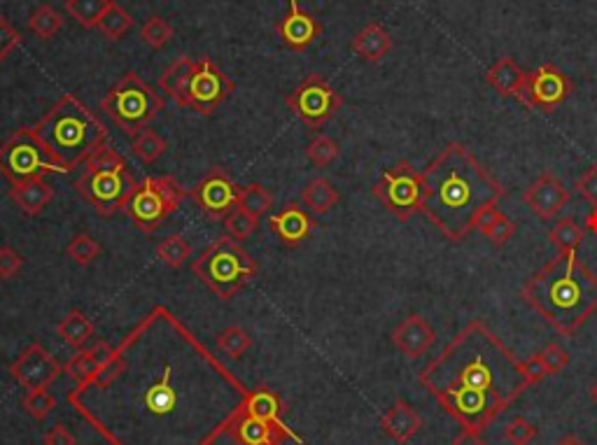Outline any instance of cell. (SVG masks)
I'll use <instances>...</instances> for the list:
<instances>
[{
    "label": "cell",
    "instance_id": "cell-25",
    "mask_svg": "<svg viewBox=\"0 0 597 445\" xmlns=\"http://www.w3.org/2000/svg\"><path fill=\"white\" fill-rule=\"evenodd\" d=\"M112 355H115V350L110 348L108 343L98 341L96 345H91L89 350L79 352V355H75L73 359L68 361L66 374L78 383L79 390H85V387L91 383V378L96 375L98 368H101Z\"/></svg>",
    "mask_w": 597,
    "mask_h": 445
},
{
    "label": "cell",
    "instance_id": "cell-11",
    "mask_svg": "<svg viewBox=\"0 0 597 445\" xmlns=\"http://www.w3.org/2000/svg\"><path fill=\"white\" fill-rule=\"evenodd\" d=\"M285 105L306 127L320 128L322 124H327L341 110L344 96L322 75H308L302 85L285 96Z\"/></svg>",
    "mask_w": 597,
    "mask_h": 445
},
{
    "label": "cell",
    "instance_id": "cell-39",
    "mask_svg": "<svg viewBox=\"0 0 597 445\" xmlns=\"http://www.w3.org/2000/svg\"><path fill=\"white\" fill-rule=\"evenodd\" d=\"M338 154H341V147H338L336 140L329 138V136H315L313 143L308 144L306 150L308 161L315 163L318 169H327L329 163L336 161Z\"/></svg>",
    "mask_w": 597,
    "mask_h": 445
},
{
    "label": "cell",
    "instance_id": "cell-44",
    "mask_svg": "<svg viewBox=\"0 0 597 445\" xmlns=\"http://www.w3.org/2000/svg\"><path fill=\"white\" fill-rule=\"evenodd\" d=\"M66 254L73 259V261H78L79 266H87V264H91L98 254H101V245H98L91 235L79 234V235H75L73 241L68 243Z\"/></svg>",
    "mask_w": 597,
    "mask_h": 445
},
{
    "label": "cell",
    "instance_id": "cell-34",
    "mask_svg": "<svg viewBox=\"0 0 597 445\" xmlns=\"http://www.w3.org/2000/svg\"><path fill=\"white\" fill-rule=\"evenodd\" d=\"M133 154L143 163H154L163 152L169 150V143L159 136L157 131H140L138 136H133L131 140Z\"/></svg>",
    "mask_w": 597,
    "mask_h": 445
},
{
    "label": "cell",
    "instance_id": "cell-7",
    "mask_svg": "<svg viewBox=\"0 0 597 445\" xmlns=\"http://www.w3.org/2000/svg\"><path fill=\"white\" fill-rule=\"evenodd\" d=\"M101 110L121 131L129 136H138L140 131H145L152 119H157L163 110V98L140 78L138 72L129 70L103 96Z\"/></svg>",
    "mask_w": 597,
    "mask_h": 445
},
{
    "label": "cell",
    "instance_id": "cell-50",
    "mask_svg": "<svg viewBox=\"0 0 597 445\" xmlns=\"http://www.w3.org/2000/svg\"><path fill=\"white\" fill-rule=\"evenodd\" d=\"M520 368H523V375L525 380H527V385H537V383H542V380L549 375V371L543 367L542 355L527 357L525 361H520Z\"/></svg>",
    "mask_w": 597,
    "mask_h": 445
},
{
    "label": "cell",
    "instance_id": "cell-14",
    "mask_svg": "<svg viewBox=\"0 0 597 445\" xmlns=\"http://www.w3.org/2000/svg\"><path fill=\"white\" fill-rule=\"evenodd\" d=\"M189 199L199 205L211 219H224L238 208L241 187L222 169H212L203 180L189 192Z\"/></svg>",
    "mask_w": 597,
    "mask_h": 445
},
{
    "label": "cell",
    "instance_id": "cell-18",
    "mask_svg": "<svg viewBox=\"0 0 597 445\" xmlns=\"http://www.w3.org/2000/svg\"><path fill=\"white\" fill-rule=\"evenodd\" d=\"M276 30L285 47L292 52H303L322 36V24L313 14L303 12L299 0H287V14L276 21Z\"/></svg>",
    "mask_w": 597,
    "mask_h": 445
},
{
    "label": "cell",
    "instance_id": "cell-53",
    "mask_svg": "<svg viewBox=\"0 0 597 445\" xmlns=\"http://www.w3.org/2000/svg\"><path fill=\"white\" fill-rule=\"evenodd\" d=\"M585 231H593V234H597V208H593V212L588 215V219H585Z\"/></svg>",
    "mask_w": 597,
    "mask_h": 445
},
{
    "label": "cell",
    "instance_id": "cell-9",
    "mask_svg": "<svg viewBox=\"0 0 597 445\" xmlns=\"http://www.w3.org/2000/svg\"><path fill=\"white\" fill-rule=\"evenodd\" d=\"M371 196L399 219H410L423 212V173L413 169L410 161H397L380 175V180L371 187Z\"/></svg>",
    "mask_w": 597,
    "mask_h": 445
},
{
    "label": "cell",
    "instance_id": "cell-45",
    "mask_svg": "<svg viewBox=\"0 0 597 445\" xmlns=\"http://www.w3.org/2000/svg\"><path fill=\"white\" fill-rule=\"evenodd\" d=\"M537 433H539V429L535 427L532 422H527L525 417H513L507 427H504L502 439L509 441L511 445H527L530 441L537 439Z\"/></svg>",
    "mask_w": 597,
    "mask_h": 445
},
{
    "label": "cell",
    "instance_id": "cell-52",
    "mask_svg": "<svg viewBox=\"0 0 597 445\" xmlns=\"http://www.w3.org/2000/svg\"><path fill=\"white\" fill-rule=\"evenodd\" d=\"M451 445H488V441L483 439L481 432H474V429H462V432L451 441Z\"/></svg>",
    "mask_w": 597,
    "mask_h": 445
},
{
    "label": "cell",
    "instance_id": "cell-26",
    "mask_svg": "<svg viewBox=\"0 0 597 445\" xmlns=\"http://www.w3.org/2000/svg\"><path fill=\"white\" fill-rule=\"evenodd\" d=\"M170 375H173V364L166 361V367H163L162 378L145 391V397H143V403H145V408L154 416H169L173 413L175 406H178V391L175 387L170 385Z\"/></svg>",
    "mask_w": 597,
    "mask_h": 445
},
{
    "label": "cell",
    "instance_id": "cell-3",
    "mask_svg": "<svg viewBox=\"0 0 597 445\" xmlns=\"http://www.w3.org/2000/svg\"><path fill=\"white\" fill-rule=\"evenodd\" d=\"M523 299L560 336H574L597 313V273L576 252H558L525 280Z\"/></svg>",
    "mask_w": 597,
    "mask_h": 445
},
{
    "label": "cell",
    "instance_id": "cell-21",
    "mask_svg": "<svg viewBox=\"0 0 597 445\" xmlns=\"http://www.w3.org/2000/svg\"><path fill=\"white\" fill-rule=\"evenodd\" d=\"M380 427L383 432L390 436L393 441H397L399 445H406L418 432L423 427V417L418 413L410 403H406L404 399H397V401L387 408V413L380 417Z\"/></svg>",
    "mask_w": 597,
    "mask_h": 445
},
{
    "label": "cell",
    "instance_id": "cell-43",
    "mask_svg": "<svg viewBox=\"0 0 597 445\" xmlns=\"http://www.w3.org/2000/svg\"><path fill=\"white\" fill-rule=\"evenodd\" d=\"M21 406H24V410L33 420H45L56 408V397L52 391H47V387L45 390H30L24 397V401H21Z\"/></svg>",
    "mask_w": 597,
    "mask_h": 445
},
{
    "label": "cell",
    "instance_id": "cell-12",
    "mask_svg": "<svg viewBox=\"0 0 597 445\" xmlns=\"http://www.w3.org/2000/svg\"><path fill=\"white\" fill-rule=\"evenodd\" d=\"M231 91H234V82L224 75L222 68L215 66L211 59H201L196 61V68H194L182 96L178 98V105L194 110L203 117H211L227 101Z\"/></svg>",
    "mask_w": 597,
    "mask_h": 445
},
{
    "label": "cell",
    "instance_id": "cell-47",
    "mask_svg": "<svg viewBox=\"0 0 597 445\" xmlns=\"http://www.w3.org/2000/svg\"><path fill=\"white\" fill-rule=\"evenodd\" d=\"M574 189H576V194L584 196L593 208H597V163L595 166H588V169L576 177Z\"/></svg>",
    "mask_w": 597,
    "mask_h": 445
},
{
    "label": "cell",
    "instance_id": "cell-40",
    "mask_svg": "<svg viewBox=\"0 0 597 445\" xmlns=\"http://www.w3.org/2000/svg\"><path fill=\"white\" fill-rule=\"evenodd\" d=\"M241 208H245L248 212H253L254 217H261L264 212L271 210L273 205V196L266 192L261 185L253 182L248 187H241V201H238Z\"/></svg>",
    "mask_w": 597,
    "mask_h": 445
},
{
    "label": "cell",
    "instance_id": "cell-46",
    "mask_svg": "<svg viewBox=\"0 0 597 445\" xmlns=\"http://www.w3.org/2000/svg\"><path fill=\"white\" fill-rule=\"evenodd\" d=\"M539 355H542L543 367H546L549 375H560L569 364V352L560 343H549Z\"/></svg>",
    "mask_w": 597,
    "mask_h": 445
},
{
    "label": "cell",
    "instance_id": "cell-1",
    "mask_svg": "<svg viewBox=\"0 0 597 445\" xmlns=\"http://www.w3.org/2000/svg\"><path fill=\"white\" fill-rule=\"evenodd\" d=\"M420 385L465 429L481 432L527 390L520 361L481 319H471L420 371Z\"/></svg>",
    "mask_w": 597,
    "mask_h": 445
},
{
    "label": "cell",
    "instance_id": "cell-48",
    "mask_svg": "<svg viewBox=\"0 0 597 445\" xmlns=\"http://www.w3.org/2000/svg\"><path fill=\"white\" fill-rule=\"evenodd\" d=\"M21 45V36H19V30L14 29L10 21H7L3 14H0V63L7 59V56L12 54L14 49Z\"/></svg>",
    "mask_w": 597,
    "mask_h": 445
},
{
    "label": "cell",
    "instance_id": "cell-6",
    "mask_svg": "<svg viewBox=\"0 0 597 445\" xmlns=\"http://www.w3.org/2000/svg\"><path fill=\"white\" fill-rule=\"evenodd\" d=\"M192 271L212 294L231 299L243 284H248L257 276V261L231 235H222L211 247H205L192 264Z\"/></svg>",
    "mask_w": 597,
    "mask_h": 445
},
{
    "label": "cell",
    "instance_id": "cell-41",
    "mask_svg": "<svg viewBox=\"0 0 597 445\" xmlns=\"http://www.w3.org/2000/svg\"><path fill=\"white\" fill-rule=\"evenodd\" d=\"M140 36L152 49H163L173 40V26L163 17H150L140 29Z\"/></svg>",
    "mask_w": 597,
    "mask_h": 445
},
{
    "label": "cell",
    "instance_id": "cell-27",
    "mask_svg": "<svg viewBox=\"0 0 597 445\" xmlns=\"http://www.w3.org/2000/svg\"><path fill=\"white\" fill-rule=\"evenodd\" d=\"M338 199H341V194H338L336 187H334L329 180H325V177H315V180H311L302 192V203L306 205L313 215H327V212L332 210L334 205L338 203Z\"/></svg>",
    "mask_w": 597,
    "mask_h": 445
},
{
    "label": "cell",
    "instance_id": "cell-30",
    "mask_svg": "<svg viewBox=\"0 0 597 445\" xmlns=\"http://www.w3.org/2000/svg\"><path fill=\"white\" fill-rule=\"evenodd\" d=\"M194 68H196V61L189 59V56H180V59L173 61V63L163 70V75L159 78V87L178 103V98L182 96V91L187 87L189 78H192Z\"/></svg>",
    "mask_w": 597,
    "mask_h": 445
},
{
    "label": "cell",
    "instance_id": "cell-54",
    "mask_svg": "<svg viewBox=\"0 0 597 445\" xmlns=\"http://www.w3.org/2000/svg\"><path fill=\"white\" fill-rule=\"evenodd\" d=\"M558 445H584V443H581V441L576 439V436H565V439H562Z\"/></svg>",
    "mask_w": 597,
    "mask_h": 445
},
{
    "label": "cell",
    "instance_id": "cell-33",
    "mask_svg": "<svg viewBox=\"0 0 597 445\" xmlns=\"http://www.w3.org/2000/svg\"><path fill=\"white\" fill-rule=\"evenodd\" d=\"M112 0H66V12L85 29H98L103 12Z\"/></svg>",
    "mask_w": 597,
    "mask_h": 445
},
{
    "label": "cell",
    "instance_id": "cell-42",
    "mask_svg": "<svg viewBox=\"0 0 597 445\" xmlns=\"http://www.w3.org/2000/svg\"><path fill=\"white\" fill-rule=\"evenodd\" d=\"M127 371V357L121 355V350H115V355L110 357L105 364L96 371V375L91 378L89 385L98 387V390H108L117 378H121V374ZM87 385V387H89Z\"/></svg>",
    "mask_w": 597,
    "mask_h": 445
},
{
    "label": "cell",
    "instance_id": "cell-31",
    "mask_svg": "<svg viewBox=\"0 0 597 445\" xmlns=\"http://www.w3.org/2000/svg\"><path fill=\"white\" fill-rule=\"evenodd\" d=\"M478 231H481L493 245L502 247L507 245V243L513 238V234H516V222H513L511 217L504 215L500 208H495V210H490L488 215L483 217L481 224H478Z\"/></svg>",
    "mask_w": 597,
    "mask_h": 445
},
{
    "label": "cell",
    "instance_id": "cell-32",
    "mask_svg": "<svg viewBox=\"0 0 597 445\" xmlns=\"http://www.w3.org/2000/svg\"><path fill=\"white\" fill-rule=\"evenodd\" d=\"M133 29V17L124 10L121 5H117L115 0L110 3V7L103 12L101 21H98V30H101L103 36L108 37V40H120Z\"/></svg>",
    "mask_w": 597,
    "mask_h": 445
},
{
    "label": "cell",
    "instance_id": "cell-29",
    "mask_svg": "<svg viewBox=\"0 0 597 445\" xmlns=\"http://www.w3.org/2000/svg\"><path fill=\"white\" fill-rule=\"evenodd\" d=\"M585 238V227H581L574 217H560L551 227L549 241L558 252H576Z\"/></svg>",
    "mask_w": 597,
    "mask_h": 445
},
{
    "label": "cell",
    "instance_id": "cell-51",
    "mask_svg": "<svg viewBox=\"0 0 597 445\" xmlns=\"http://www.w3.org/2000/svg\"><path fill=\"white\" fill-rule=\"evenodd\" d=\"M43 443L45 445H78V439H75L68 427H63V424H54V427L45 433Z\"/></svg>",
    "mask_w": 597,
    "mask_h": 445
},
{
    "label": "cell",
    "instance_id": "cell-16",
    "mask_svg": "<svg viewBox=\"0 0 597 445\" xmlns=\"http://www.w3.org/2000/svg\"><path fill=\"white\" fill-rule=\"evenodd\" d=\"M10 374L26 390H45L63 374V367L40 343H30L17 361L10 367Z\"/></svg>",
    "mask_w": 597,
    "mask_h": 445
},
{
    "label": "cell",
    "instance_id": "cell-23",
    "mask_svg": "<svg viewBox=\"0 0 597 445\" xmlns=\"http://www.w3.org/2000/svg\"><path fill=\"white\" fill-rule=\"evenodd\" d=\"M7 194L19 205V210L36 217L52 203V199H54V187L45 177H33V180L12 185Z\"/></svg>",
    "mask_w": 597,
    "mask_h": 445
},
{
    "label": "cell",
    "instance_id": "cell-10",
    "mask_svg": "<svg viewBox=\"0 0 597 445\" xmlns=\"http://www.w3.org/2000/svg\"><path fill=\"white\" fill-rule=\"evenodd\" d=\"M49 173H59V169L49 161L33 128H19L0 144V175L10 185H19L33 177H47Z\"/></svg>",
    "mask_w": 597,
    "mask_h": 445
},
{
    "label": "cell",
    "instance_id": "cell-19",
    "mask_svg": "<svg viewBox=\"0 0 597 445\" xmlns=\"http://www.w3.org/2000/svg\"><path fill=\"white\" fill-rule=\"evenodd\" d=\"M390 338L402 355L409 359H418V357L427 355L429 348L435 345L436 331L423 315H409L399 322Z\"/></svg>",
    "mask_w": 597,
    "mask_h": 445
},
{
    "label": "cell",
    "instance_id": "cell-35",
    "mask_svg": "<svg viewBox=\"0 0 597 445\" xmlns=\"http://www.w3.org/2000/svg\"><path fill=\"white\" fill-rule=\"evenodd\" d=\"M63 26V17L56 12L52 5H40L36 12L29 17V29L36 33L40 40H52Z\"/></svg>",
    "mask_w": 597,
    "mask_h": 445
},
{
    "label": "cell",
    "instance_id": "cell-8",
    "mask_svg": "<svg viewBox=\"0 0 597 445\" xmlns=\"http://www.w3.org/2000/svg\"><path fill=\"white\" fill-rule=\"evenodd\" d=\"M187 196L189 194L185 192V187L170 175L147 177L129 201L127 212L136 229L143 234H154L178 212Z\"/></svg>",
    "mask_w": 597,
    "mask_h": 445
},
{
    "label": "cell",
    "instance_id": "cell-38",
    "mask_svg": "<svg viewBox=\"0 0 597 445\" xmlns=\"http://www.w3.org/2000/svg\"><path fill=\"white\" fill-rule=\"evenodd\" d=\"M218 348L227 357L238 359V357H243L253 348V338H250V334L243 326H227L218 336Z\"/></svg>",
    "mask_w": 597,
    "mask_h": 445
},
{
    "label": "cell",
    "instance_id": "cell-17",
    "mask_svg": "<svg viewBox=\"0 0 597 445\" xmlns=\"http://www.w3.org/2000/svg\"><path fill=\"white\" fill-rule=\"evenodd\" d=\"M572 194L565 187V182L560 177H555L553 173H542L537 180L532 182L530 187L523 192L525 205L530 208L539 219H553L558 212L569 205Z\"/></svg>",
    "mask_w": 597,
    "mask_h": 445
},
{
    "label": "cell",
    "instance_id": "cell-13",
    "mask_svg": "<svg viewBox=\"0 0 597 445\" xmlns=\"http://www.w3.org/2000/svg\"><path fill=\"white\" fill-rule=\"evenodd\" d=\"M569 94H572V82L568 75L553 63H543L537 70L527 72V82L518 101L525 108L551 115L555 108H560Z\"/></svg>",
    "mask_w": 597,
    "mask_h": 445
},
{
    "label": "cell",
    "instance_id": "cell-28",
    "mask_svg": "<svg viewBox=\"0 0 597 445\" xmlns=\"http://www.w3.org/2000/svg\"><path fill=\"white\" fill-rule=\"evenodd\" d=\"M56 331H59V336L63 343L70 345V348H75V350H79V348H85L87 341L94 336L96 326H94V322H91L85 313H79V310H70L66 317L61 319Z\"/></svg>",
    "mask_w": 597,
    "mask_h": 445
},
{
    "label": "cell",
    "instance_id": "cell-36",
    "mask_svg": "<svg viewBox=\"0 0 597 445\" xmlns=\"http://www.w3.org/2000/svg\"><path fill=\"white\" fill-rule=\"evenodd\" d=\"M189 254H192V245L180 234L166 235L157 245V257L170 268H180L189 259Z\"/></svg>",
    "mask_w": 597,
    "mask_h": 445
},
{
    "label": "cell",
    "instance_id": "cell-22",
    "mask_svg": "<svg viewBox=\"0 0 597 445\" xmlns=\"http://www.w3.org/2000/svg\"><path fill=\"white\" fill-rule=\"evenodd\" d=\"M485 82L504 98H516L518 101L520 94L527 82V72L511 59V56H502L485 72Z\"/></svg>",
    "mask_w": 597,
    "mask_h": 445
},
{
    "label": "cell",
    "instance_id": "cell-2",
    "mask_svg": "<svg viewBox=\"0 0 597 445\" xmlns=\"http://www.w3.org/2000/svg\"><path fill=\"white\" fill-rule=\"evenodd\" d=\"M423 215L448 241H465L507 196L465 143H448L423 170Z\"/></svg>",
    "mask_w": 597,
    "mask_h": 445
},
{
    "label": "cell",
    "instance_id": "cell-49",
    "mask_svg": "<svg viewBox=\"0 0 597 445\" xmlns=\"http://www.w3.org/2000/svg\"><path fill=\"white\" fill-rule=\"evenodd\" d=\"M21 266H24V259L19 257L12 247L7 245L0 247V277L10 280V277H14L19 271H21Z\"/></svg>",
    "mask_w": 597,
    "mask_h": 445
},
{
    "label": "cell",
    "instance_id": "cell-55",
    "mask_svg": "<svg viewBox=\"0 0 597 445\" xmlns=\"http://www.w3.org/2000/svg\"><path fill=\"white\" fill-rule=\"evenodd\" d=\"M591 399H593V403L597 406V380L591 385Z\"/></svg>",
    "mask_w": 597,
    "mask_h": 445
},
{
    "label": "cell",
    "instance_id": "cell-37",
    "mask_svg": "<svg viewBox=\"0 0 597 445\" xmlns=\"http://www.w3.org/2000/svg\"><path fill=\"white\" fill-rule=\"evenodd\" d=\"M257 227H260V217H254L253 212H248L241 205L231 215L224 217V231L234 241H245V238H250L257 231Z\"/></svg>",
    "mask_w": 597,
    "mask_h": 445
},
{
    "label": "cell",
    "instance_id": "cell-20",
    "mask_svg": "<svg viewBox=\"0 0 597 445\" xmlns=\"http://www.w3.org/2000/svg\"><path fill=\"white\" fill-rule=\"evenodd\" d=\"M269 227H271L273 234L280 238V243L287 247H299L308 235L313 234L315 222L313 217L308 215V210H303L302 205L290 203L285 205L283 212H278L269 219Z\"/></svg>",
    "mask_w": 597,
    "mask_h": 445
},
{
    "label": "cell",
    "instance_id": "cell-15",
    "mask_svg": "<svg viewBox=\"0 0 597 445\" xmlns=\"http://www.w3.org/2000/svg\"><path fill=\"white\" fill-rule=\"evenodd\" d=\"M229 436L236 445H283L285 441L303 443L302 436H296L287 424H276V422L253 416L243 406L236 410L231 420Z\"/></svg>",
    "mask_w": 597,
    "mask_h": 445
},
{
    "label": "cell",
    "instance_id": "cell-5",
    "mask_svg": "<svg viewBox=\"0 0 597 445\" xmlns=\"http://www.w3.org/2000/svg\"><path fill=\"white\" fill-rule=\"evenodd\" d=\"M73 187L98 215L110 217L127 210L129 201L138 189V182L129 173L124 157L105 144L85 163Z\"/></svg>",
    "mask_w": 597,
    "mask_h": 445
},
{
    "label": "cell",
    "instance_id": "cell-4",
    "mask_svg": "<svg viewBox=\"0 0 597 445\" xmlns=\"http://www.w3.org/2000/svg\"><path fill=\"white\" fill-rule=\"evenodd\" d=\"M30 128L59 173L85 166L108 143L105 124L73 94L61 96Z\"/></svg>",
    "mask_w": 597,
    "mask_h": 445
},
{
    "label": "cell",
    "instance_id": "cell-24",
    "mask_svg": "<svg viewBox=\"0 0 597 445\" xmlns=\"http://www.w3.org/2000/svg\"><path fill=\"white\" fill-rule=\"evenodd\" d=\"M350 49L355 52L360 59L371 61V63H378V61L386 59L393 49V37L387 33L378 21H371V24L364 26L350 43Z\"/></svg>",
    "mask_w": 597,
    "mask_h": 445
}]
</instances>
